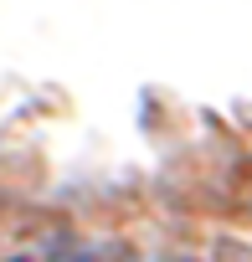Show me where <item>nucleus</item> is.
Instances as JSON below:
<instances>
[{"mask_svg":"<svg viewBox=\"0 0 252 262\" xmlns=\"http://www.w3.org/2000/svg\"><path fill=\"white\" fill-rule=\"evenodd\" d=\"M175 262H191V257H175Z\"/></svg>","mask_w":252,"mask_h":262,"instance_id":"20e7f679","label":"nucleus"},{"mask_svg":"<svg viewBox=\"0 0 252 262\" xmlns=\"http://www.w3.org/2000/svg\"><path fill=\"white\" fill-rule=\"evenodd\" d=\"M211 262H252V247H247V242H232V236H221V242L211 247Z\"/></svg>","mask_w":252,"mask_h":262,"instance_id":"f257e3e1","label":"nucleus"},{"mask_svg":"<svg viewBox=\"0 0 252 262\" xmlns=\"http://www.w3.org/2000/svg\"><path fill=\"white\" fill-rule=\"evenodd\" d=\"M88 262H139V257L123 247H98V252H88Z\"/></svg>","mask_w":252,"mask_h":262,"instance_id":"7ed1b4c3","label":"nucleus"},{"mask_svg":"<svg viewBox=\"0 0 252 262\" xmlns=\"http://www.w3.org/2000/svg\"><path fill=\"white\" fill-rule=\"evenodd\" d=\"M6 262H52V236H47V242H31V247L6 252Z\"/></svg>","mask_w":252,"mask_h":262,"instance_id":"f03ea898","label":"nucleus"}]
</instances>
